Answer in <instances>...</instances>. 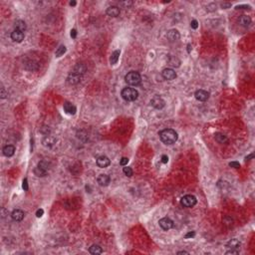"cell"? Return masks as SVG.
Wrapping results in <instances>:
<instances>
[{"mask_svg": "<svg viewBox=\"0 0 255 255\" xmlns=\"http://www.w3.org/2000/svg\"><path fill=\"white\" fill-rule=\"evenodd\" d=\"M160 138L161 142L166 145H172L178 141V133L172 129H166L160 133Z\"/></svg>", "mask_w": 255, "mask_h": 255, "instance_id": "cell-1", "label": "cell"}, {"mask_svg": "<svg viewBox=\"0 0 255 255\" xmlns=\"http://www.w3.org/2000/svg\"><path fill=\"white\" fill-rule=\"evenodd\" d=\"M122 97H123V99H124L125 101L133 102V101H136V99H138V97H139V93H138V91H136V89L130 88V87H128V88L123 89V91H122Z\"/></svg>", "mask_w": 255, "mask_h": 255, "instance_id": "cell-2", "label": "cell"}, {"mask_svg": "<svg viewBox=\"0 0 255 255\" xmlns=\"http://www.w3.org/2000/svg\"><path fill=\"white\" fill-rule=\"evenodd\" d=\"M126 82L130 86H138L142 82V77L138 72L132 71V72L128 73L125 77Z\"/></svg>", "mask_w": 255, "mask_h": 255, "instance_id": "cell-3", "label": "cell"}, {"mask_svg": "<svg viewBox=\"0 0 255 255\" xmlns=\"http://www.w3.org/2000/svg\"><path fill=\"white\" fill-rule=\"evenodd\" d=\"M196 197L194 195H191V194H188V195H184L182 200H180V203H182V206L184 207H194L195 204H196Z\"/></svg>", "mask_w": 255, "mask_h": 255, "instance_id": "cell-4", "label": "cell"}, {"mask_svg": "<svg viewBox=\"0 0 255 255\" xmlns=\"http://www.w3.org/2000/svg\"><path fill=\"white\" fill-rule=\"evenodd\" d=\"M151 104L154 108L158 109V110H161V109L166 106V102H164V99L160 97V96H154V97L152 99Z\"/></svg>", "mask_w": 255, "mask_h": 255, "instance_id": "cell-5", "label": "cell"}, {"mask_svg": "<svg viewBox=\"0 0 255 255\" xmlns=\"http://www.w3.org/2000/svg\"><path fill=\"white\" fill-rule=\"evenodd\" d=\"M158 223H160V226L164 230H170L173 226V221L169 217H164V218L160 219Z\"/></svg>", "mask_w": 255, "mask_h": 255, "instance_id": "cell-6", "label": "cell"}, {"mask_svg": "<svg viewBox=\"0 0 255 255\" xmlns=\"http://www.w3.org/2000/svg\"><path fill=\"white\" fill-rule=\"evenodd\" d=\"M161 76H163L164 79H166L167 81H172L176 78V73L175 72V70L170 69V68H166V69H164L161 72Z\"/></svg>", "mask_w": 255, "mask_h": 255, "instance_id": "cell-7", "label": "cell"}, {"mask_svg": "<svg viewBox=\"0 0 255 255\" xmlns=\"http://www.w3.org/2000/svg\"><path fill=\"white\" fill-rule=\"evenodd\" d=\"M195 98H196V100L200 101V102H205L208 100V98H209V93L204 91V90H198V91L195 92Z\"/></svg>", "mask_w": 255, "mask_h": 255, "instance_id": "cell-8", "label": "cell"}, {"mask_svg": "<svg viewBox=\"0 0 255 255\" xmlns=\"http://www.w3.org/2000/svg\"><path fill=\"white\" fill-rule=\"evenodd\" d=\"M110 164H111V160H109V158L106 157V155H101V157H99L97 158V164L99 167H101V169L109 166Z\"/></svg>", "mask_w": 255, "mask_h": 255, "instance_id": "cell-9", "label": "cell"}, {"mask_svg": "<svg viewBox=\"0 0 255 255\" xmlns=\"http://www.w3.org/2000/svg\"><path fill=\"white\" fill-rule=\"evenodd\" d=\"M11 39L13 40L14 42H17V43L22 42L24 39V33L21 32L19 30L15 29L13 32L11 33Z\"/></svg>", "mask_w": 255, "mask_h": 255, "instance_id": "cell-10", "label": "cell"}, {"mask_svg": "<svg viewBox=\"0 0 255 255\" xmlns=\"http://www.w3.org/2000/svg\"><path fill=\"white\" fill-rule=\"evenodd\" d=\"M81 79H82V76L81 75H78V74H75V73H71L67 78V82L68 84H70V85H76V84L80 82Z\"/></svg>", "mask_w": 255, "mask_h": 255, "instance_id": "cell-11", "label": "cell"}, {"mask_svg": "<svg viewBox=\"0 0 255 255\" xmlns=\"http://www.w3.org/2000/svg\"><path fill=\"white\" fill-rule=\"evenodd\" d=\"M166 37H167V39H169L170 42H175V41H178V40L180 38V35H179V32L178 30L172 29V30H170L169 32H167Z\"/></svg>", "mask_w": 255, "mask_h": 255, "instance_id": "cell-12", "label": "cell"}, {"mask_svg": "<svg viewBox=\"0 0 255 255\" xmlns=\"http://www.w3.org/2000/svg\"><path fill=\"white\" fill-rule=\"evenodd\" d=\"M238 23L240 26L246 28L251 24V18L249 16H247V15H241L238 19Z\"/></svg>", "mask_w": 255, "mask_h": 255, "instance_id": "cell-13", "label": "cell"}, {"mask_svg": "<svg viewBox=\"0 0 255 255\" xmlns=\"http://www.w3.org/2000/svg\"><path fill=\"white\" fill-rule=\"evenodd\" d=\"M64 111L69 115H75L77 109L72 103L70 102H65L64 103Z\"/></svg>", "mask_w": 255, "mask_h": 255, "instance_id": "cell-14", "label": "cell"}, {"mask_svg": "<svg viewBox=\"0 0 255 255\" xmlns=\"http://www.w3.org/2000/svg\"><path fill=\"white\" fill-rule=\"evenodd\" d=\"M11 217L14 221H21L24 218V212L21 209H15L12 211Z\"/></svg>", "mask_w": 255, "mask_h": 255, "instance_id": "cell-15", "label": "cell"}, {"mask_svg": "<svg viewBox=\"0 0 255 255\" xmlns=\"http://www.w3.org/2000/svg\"><path fill=\"white\" fill-rule=\"evenodd\" d=\"M121 13V9L118 6H110L107 9V14L111 17H118Z\"/></svg>", "mask_w": 255, "mask_h": 255, "instance_id": "cell-16", "label": "cell"}, {"mask_svg": "<svg viewBox=\"0 0 255 255\" xmlns=\"http://www.w3.org/2000/svg\"><path fill=\"white\" fill-rule=\"evenodd\" d=\"M42 144H43V146H45V147L51 148L56 144V139L53 138V136H46L45 138L43 139Z\"/></svg>", "mask_w": 255, "mask_h": 255, "instance_id": "cell-17", "label": "cell"}, {"mask_svg": "<svg viewBox=\"0 0 255 255\" xmlns=\"http://www.w3.org/2000/svg\"><path fill=\"white\" fill-rule=\"evenodd\" d=\"M111 182L110 176L108 175H100L98 176V183L101 186H107Z\"/></svg>", "mask_w": 255, "mask_h": 255, "instance_id": "cell-18", "label": "cell"}, {"mask_svg": "<svg viewBox=\"0 0 255 255\" xmlns=\"http://www.w3.org/2000/svg\"><path fill=\"white\" fill-rule=\"evenodd\" d=\"M14 154H15V147L14 146L8 145V146H6V147L3 148V154H4L5 157L10 158Z\"/></svg>", "mask_w": 255, "mask_h": 255, "instance_id": "cell-19", "label": "cell"}, {"mask_svg": "<svg viewBox=\"0 0 255 255\" xmlns=\"http://www.w3.org/2000/svg\"><path fill=\"white\" fill-rule=\"evenodd\" d=\"M226 247L229 248V249H233V250H238L239 247H240V241L237 240V239H231L227 242L226 244Z\"/></svg>", "mask_w": 255, "mask_h": 255, "instance_id": "cell-20", "label": "cell"}, {"mask_svg": "<svg viewBox=\"0 0 255 255\" xmlns=\"http://www.w3.org/2000/svg\"><path fill=\"white\" fill-rule=\"evenodd\" d=\"M87 70V67L86 65L84 64H77L75 67H74V70L72 73H75V74H78V75H81L82 76L84 73L86 72Z\"/></svg>", "mask_w": 255, "mask_h": 255, "instance_id": "cell-21", "label": "cell"}, {"mask_svg": "<svg viewBox=\"0 0 255 255\" xmlns=\"http://www.w3.org/2000/svg\"><path fill=\"white\" fill-rule=\"evenodd\" d=\"M214 138H215V141L217 142H219V144H227L228 142V139L227 136H224L223 134H220V133H217L215 134V136H214Z\"/></svg>", "mask_w": 255, "mask_h": 255, "instance_id": "cell-22", "label": "cell"}, {"mask_svg": "<svg viewBox=\"0 0 255 255\" xmlns=\"http://www.w3.org/2000/svg\"><path fill=\"white\" fill-rule=\"evenodd\" d=\"M89 252L91 254H94V255L102 254L103 253V249H102V247L100 246V245L94 244V245H92V246L89 248Z\"/></svg>", "mask_w": 255, "mask_h": 255, "instance_id": "cell-23", "label": "cell"}, {"mask_svg": "<svg viewBox=\"0 0 255 255\" xmlns=\"http://www.w3.org/2000/svg\"><path fill=\"white\" fill-rule=\"evenodd\" d=\"M120 54H121L120 50H116V51H114L113 53H112L111 58H110V62H111L112 65H115V64L118 63L119 58H120Z\"/></svg>", "mask_w": 255, "mask_h": 255, "instance_id": "cell-24", "label": "cell"}, {"mask_svg": "<svg viewBox=\"0 0 255 255\" xmlns=\"http://www.w3.org/2000/svg\"><path fill=\"white\" fill-rule=\"evenodd\" d=\"M34 173H35V176H37L38 178H43V176H45L47 175V170H45L44 169H42V167H40L38 166L34 169Z\"/></svg>", "mask_w": 255, "mask_h": 255, "instance_id": "cell-25", "label": "cell"}, {"mask_svg": "<svg viewBox=\"0 0 255 255\" xmlns=\"http://www.w3.org/2000/svg\"><path fill=\"white\" fill-rule=\"evenodd\" d=\"M15 29L19 30L21 32H24L26 30V24L23 20H18L15 22Z\"/></svg>", "mask_w": 255, "mask_h": 255, "instance_id": "cell-26", "label": "cell"}, {"mask_svg": "<svg viewBox=\"0 0 255 255\" xmlns=\"http://www.w3.org/2000/svg\"><path fill=\"white\" fill-rule=\"evenodd\" d=\"M66 53V47L64 45H61L57 50H56V57H61L62 55H64Z\"/></svg>", "mask_w": 255, "mask_h": 255, "instance_id": "cell-27", "label": "cell"}, {"mask_svg": "<svg viewBox=\"0 0 255 255\" xmlns=\"http://www.w3.org/2000/svg\"><path fill=\"white\" fill-rule=\"evenodd\" d=\"M123 172H124V173H125L127 176H129V178H130V176H133V170L130 169V167H129V166H125V167H124Z\"/></svg>", "mask_w": 255, "mask_h": 255, "instance_id": "cell-28", "label": "cell"}, {"mask_svg": "<svg viewBox=\"0 0 255 255\" xmlns=\"http://www.w3.org/2000/svg\"><path fill=\"white\" fill-rule=\"evenodd\" d=\"M38 166H39L40 167H42V169H44L45 170H49V164H48V161H46V160L40 161Z\"/></svg>", "mask_w": 255, "mask_h": 255, "instance_id": "cell-29", "label": "cell"}, {"mask_svg": "<svg viewBox=\"0 0 255 255\" xmlns=\"http://www.w3.org/2000/svg\"><path fill=\"white\" fill-rule=\"evenodd\" d=\"M0 96H1V99H5L8 96L7 92L5 91L4 87H1V93H0Z\"/></svg>", "mask_w": 255, "mask_h": 255, "instance_id": "cell-30", "label": "cell"}, {"mask_svg": "<svg viewBox=\"0 0 255 255\" xmlns=\"http://www.w3.org/2000/svg\"><path fill=\"white\" fill-rule=\"evenodd\" d=\"M229 166L231 167H234V169H239V167H240V164L237 163V161H231V163L229 164Z\"/></svg>", "mask_w": 255, "mask_h": 255, "instance_id": "cell-31", "label": "cell"}, {"mask_svg": "<svg viewBox=\"0 0 255 255\" xmlns=\"http://www.w3.org/2000/svg\"><path fill=\"white\" fill-rule=\"evenodd\" d=\"M129 163V158H122V160L120 161V164L121 166H126V164Z\"/></svg>", "mask_w": 255, "mask_h": 255, "instance_id": "cell-32", "label": "cell"}, {"mask_svg": "<svg viewBox=\"0 0 255 255\" xmlns=\"http://www.w3.org/2000/svg\"><path fill=\"white\" fill-rule=\"evenodd\" d=\"M190 26H191L192 29H196V28L198 27V22L196 20H192L190 22Z\"/></svg>", "mask_w": 255, "mask_h": 255, "instance_id": "cell-33", "label": "cell"}, {"mask_svg": "<svg viewBox=\"0 0 255 255\" xmlns=\"http://www.w3.org/2000/svg\"><path fill=\"white\" fill-rule=\"evenodd\" d=\"M22 188H23V189L24 190H28V180H27V178H24V180H23V184H22Z\"/></svg>", "mask_w": 255, "mask_h": 255, "instance_id": "cell-34", "label": "cell"}, {"mask_svg": "<svg viewBox=\"0 0 255 255\" xmlns=\"http://www.w3.org/2000/svg\"><path fill=\"white\" fill-rule=\"evenodd\" d=\"M176 58L172 57V60H170V64L172 65V66H173V67H178V66H179V64L176 63Z\"/></svg>", "mask_w": 255, "mask_h": 255, "instance_id": "cell-35", "label": "cell"}, {"mask_svg": "<svg viewBox=\"0 0 255 255\" xmlns=\"http://www.w3.org/2000/svg\"><path fill=\"white\" fill-rule=\"evenodd\" d=\"M239 252H238V250H233V249H230V250H228V251H226L225 252V254L226 255H229V254H235V255H237Z\"/></svg>", "mask_w": 255, "mask_h": 255, "instance_id": "cell-36", "label": "cell"}, {"mask_svg": "<svg viewBox=\"0 0 255 255\" xmlns=\"http://www.w3.org/2000/svg\"><path fill=\"white\" fill-rule=\"evenodd\" d=\"M43 214H44V210H43L42 208H40V209H38L36 211V216L37 217H41Z\"/></svg>", "mask_w": 255, "mask_h": 255, "instance_id": "cell-37", "label": "cell"}, {"mask_svg": "<svg viewBox=\"0 0 255 255\" xmlns=\"http://www.w3.org/2000/svg\"><path fill=\"white\" fill-rule=\"evenodd\" d=\"M167 161H169V157L166 154H164L163 157H161V163L164 164H167Z\"/></svg>", "mask_w": 255, "mask_h": 255, "instance_id": "cell-38", "label": "cell"}, {"mask_svg": "<svg viewBox=\"0 0 255 255\" xmlns=\"http://www.w3.org/2000/svg\"><path fill=\"white\" fill-rule=\"evenodd\" d=\"M194 235H195V232H194V231H190V232H188V234L185 235V238H191V237H194Z\"/></svg>", "mask_w": 255, "mask_h": 255, "instance_id": "cell-39", "label": "cell"}, {"mask_svg": "<svg viewBox=\"0 0 255 255\" xmlns=\"http://www.w3.org/2000/svg\"><path fill=\"white\" fill-rule=\"evenodd\" d=\"M236 9H250V6H248V5H238V6H236Z\"/></svg>", "mask_w": 255, "mask_h": 255, "instance_id": "cell-40", "label": "cell"}, {"mask_svg": "<svg viewBox=\"0 0 255 255\" xmlns=\"http://www.w3.org/2000/svg\"><path fill=\"white\" fill-rule=\"evenodd\" d=\"M71 37H72V38H74V39H75L76 37H77V31H76V29H72V30H71Z\"/></svg>", "mask_w": 255, "mask_h": 255, "instance_id": "cell-41", "label": "cell"}, {"mask_svg": "<svg viewBox=\"0 0 255 255\" xmlns=\"http://www.w3.org/2000/svg\"><path fill=\"white\" fill-rule=\"evenodd\" d=\"M121 4H122V5H126V6H127V8H128V7H129V6L133 5V2H132V1H129V2L126 1V2H121Z\"/></svg>", "mask_w": 255, "mask_h": 255, "instance_id": "cell-42", "label": "cell"}, {"mask_svg": "<svg viewBox=\"0 0 255 255\" xmlns=\"http://www.w3.org/2000/svg\"><path fill=\"white\" fill-rule=\"evenodd\" d=\"M221 6L223 8H229L230 6H231V4H230V3H222Z\"/></svg>", "mask_w": 255, "mask_h": 255, "instance_id": "cell-43", "label": "cell"}, {"mask_svg": "<svg viewBox=\"0 0 255 255\" xmlns=\"http://www.w3.org/2000/svg\"><path fill=\"white\" fill-rule=\"evenodd\" d=\"M253 157H254V154H251L250 155H248V157L246 158V160H250V158H252Z\"/></svg>", "mask_w": 255, "mask_h": 255, "instance_id": "cell-44", "label": "cell"}, {"mask_svg": "<svg viewBox=\"0 0 255 255\" xmlns=\"http://www.w3.org/2000/svg\"><path fill=\"white\" fill-rule=\"evenodd\" d=\"M178 254H189V253L186 252V251H179V252H178Z\"/></svg>", "mask_w": 255, "mask_h": 255, "instance_id": "cell-45", "label": "cell"}, {"mask_svg": "<svg viewBox=\"0 0 255 255\" xmlns=\"http://www.w3.org/2000/svg\"><path fill=\"white\" fill-rule=\"evenodd\" d=\"M70 5H71V6H75V5H76V1H71V2H70Z\"/></svg>", "mask_w": 255, "mask_h": 255, "instance_id": "cell-46", "label": "cell"}, {"mask_svg": "<svg viewBox=\"0 0 255 255\" xmlns=\"http://www.w3.org/2000/svg\"><path fill=\"white\" fill-rule=\"evenodd\" d=\"M190 52V45H188V53Z\"/></svg>", "mask_w": 255, "mask_h": 255, "instance_id": "cell-47", "label": "cell"}]
</instances>
